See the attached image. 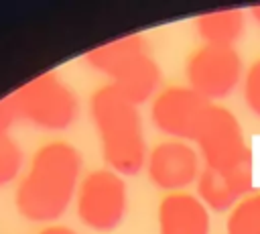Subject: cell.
Returning a JSON list of instances; mask_svg holds the SVG:
<instances>
[{"mask_svg":"<svg viewBox=\"0 0 260 234\" xmlns=\"http://www.w3.org/2000/svg\"><path fill=\"white\" fill-rule=\"evenodd\" d=\"M146 173L152 185L177 193L199 179V155L185 140L160 142L148 153Z\"/></svg>","mask_w":260,"mask_h":234,"instance_id":"obj_9","label":"cell"},{"mask_svg":"<svg viewBox=\"0 0 260 234\" xmlns=\"http://www.w3.org/2000/svg\"><path fill=\"white\" fill-rule=\"evenodd\" d=\"M189 87L205 100H221L230 96L242 75V59L234 47L203 45L185 65Z\"/></svg>","mask_w":260,"mask_h":234,"instance_id":"obj_7","label":"cell"},{"mask_svg":"<svg viewBox=\"0 0 260 234\" xmlns=\"http://www.w3.org/2000/svg\"><path fill=\"white\" fill-rule=\"evenodd\" d=\"M81 167V153L65 140H53L39 147L16 185L14 206L18 214L39 224L61 218L77 195Z\"/></svg>","mask_w":260,"mask_h":234,"instance_id":"obj_1","label":"cell"},{"mask_svg":"<svg viewBox=\"0 0 260 234\" xmlns=\"http://www.w3.org/2000/svg\"><path fill=\"white\" fill-rule=\"evenodd\" d=\"M209 100L189 85H171L158 92L150 106L152 124L177 140H195L199 122L209 108Z\"/></svg>","mask_w":260,"mask_h":234,"instance_id":"obj_8","label":"cell"},{"mask_svg":"<svg viewBox=\"0 0 260 234\" xmlns=\"http://www.w3.org/2000/svg\"><path fill=\"white\" fill-rule=\"evenodd\" d=\"M254 185V157L232 169L203 167L197 179V197L211 212H228L242 201Z\"/></svg>","mask_w":260,"mask_h":234,"instance_id":"obj_10","label":"cell"},{"mask_svg":"<svg viewBox=\"0 0 260 234\" xmlns=\"http://www.w3.org/2000/svg\"><path fill=\"white\" fill-rule=\"evenodd\" d=\"M39 234H77L73 228H67V226H59V224H55V226H47V228H43Z\"/></svg>","mask_w":260,"mask_h":234,"instance_id":"obj_17","label":"cell"},{"mask_svg":"<svg viewBox=\"0 0 260 234\" xmlns=\"http://www.w3.org/2000/svg\"><path fill=\"white\" fill-rule=\"evenodd\" d=\"M77 218L95 232H112L120 226L128 210V187L120 173L95 169L87 173L75 195Z\"/></svg>","mask_w":260,"mask_h":234,"instance_id":"obj_5","label":"cell"},{"mask_svg":"<svg viewBox=\"0 0 260 234\" xmlns=\"http://www.w3.org/2000/svg\"><path fill=\"white\" fill-rule=\"evenodd\" d=\"M193 142L199 147L205 167L211 169H232L252 157L238 118L213 102L205 110Z\"/></svg>","mask_w":260,"mask_h":234,"instance_id":"obj_6","label":"cell"},{"mask_svg":"<svg viewBox=\"0 0 260 234\" xmlns=\"http://www.w3.org/2000/svg\"><path fill=\"white\" fill-rule=\"evenodd\" d=\"M195 31L205 45L234 47V43L244 33V12L238 8H230L201 14L195 20Z\"/></svg>","mask_w":260,"mask_h":234,"instance_id":"obj_12","label":"cell"},{"mask_svg":"<svg viewBox=\"0 0 260 234\" xmlns=\"http://www.w3.org/2000/svg\"><path fill=\"white\" fill-rule=\"evenodd\" d=\"M160 234H209L207 206L191 193H169L158 203Z\"/></svg>","mask_w":260,"mask_h":234,"instance_id":"obj_11","label":"cell"},{"mask_svg":"<svg viewBox=\"0 0 260 234\" xmlns=\"http://www.w3.org/2000/svg\"><path fill=\"white\" fill-rule=\"evenodd\" d=\"M89 114L108 167L120 175L140 173L148 155L138 106L128 102L112 83H106L91 94Z\"/></svg>","mask_w":260,"mask_h":234,"instance_id":"obj_2","label":"cell"},{"mask_svg":"<svg viewBox=\"0 0 260 234\" xmlns=\"http://www.w3.org/2000/svg\"><path fill=\"white\" fill-rule=\"evenodd\" d=\"M244 100L248 110L260 118V59L250 65L244 77Z\"/></svg>","mask_w":260,"mask_h":234,"instance_id":"obj_15","label":"cell"},{"mask_svg":"<svg viewBox=\"0 0 260 234\" xmlns=\"http://www.w3.org/2000/svg\"><path fill=\"white\" fill-rule=\"evenodd\" d=\"M8 98L16 118L41 130H65L79 114L77 96L53 71L28 79Z\"/></svg>","mask_w":260,"mask_h":234,"instance_id":"obj_4","label":"cell"},{"mask_svg":"<svg viewBox=\"0 0 260 234\" xmlns=\"http://www.w3.org/2000/svg\"><path fill=\"white\" fill-rule=\"evenodd\" d=\"M16 112H14V106L10 102V98H2L0 100V138L2 136H8V130L10 126L16 122Z\"/></svg>","mask_w":260,"mask_h":234,"instance_id":"obj_16","label":"cell"},{"mask_svg":"<svg viewBox=\"0 0 260 234\" xmlns=\"http://www.w3.org/2000/svg\"><path fill=\"white\" fill-rule=\"evenodd\" d=\"M228 234H260V193H250L238 201L225 222Z\"/></svg>","mask_w":260,"mask_h":234,"instance_id":"obj_13","label":"cell"},{"mask_svg":"<svg viewBox=\"0 0 260 234\" xmlns=\"http://www.w3.org/2000/svg\"><path fill=\"white\" fill-rule=\"evenodd\" d=\"M22 167V151L20 147L10 138L2 136L0 138V187L16 179Z\"/></svg>","mask_w":260,"mask_h":234,"instance_id":"obj_14","label":"cell"},{"mask_svg":"<svg viewBox=\"0 0 260 234\" xmlns=\"http://www.w3.org/2000/svg\"><path fill=\"white\" fill-rule=\"evenodd\" d=\"M252 16L260 22V6H254V8H252Z\"/></svg>","mask_w":260,"mask_h":234,"instance_id":"obj_18","label":"cell"},{"mask_svg":"<svg viewBox=\"0 0 260 234\" xmlns=\"http://www.w3.org/2000/svg\"><path fill=\"white\" fill-rule=\"evenodd\" d=\"M83 59L91 69L110 77V83L134 106L150 100L160 83V69L142 35H126L98 45Z\"/></svg>","mask_w":260,"mask_h":234,"instance_id":"obj_3","label":"cell"}]
</instances>
